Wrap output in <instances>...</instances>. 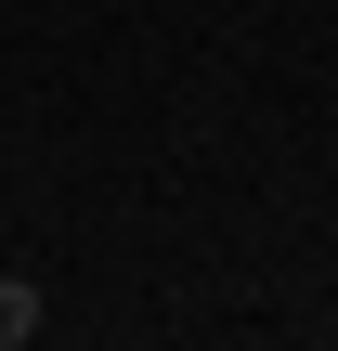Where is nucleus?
<instances>
[{
    "mask_svg": "<svg viewBox=\"0 0 338 351\" xmlns=\"http://www.w3.org/2000/svg\"><path fill=\"white\" fill-rule=\"evenodd\" d=\"M39 339V274H0V351Z\"/></svg>",
    "mask_w": 338,
    "mask_h": 351,
    "instance_id": "1",
    "label": "nucleus"
}]
</instances>
